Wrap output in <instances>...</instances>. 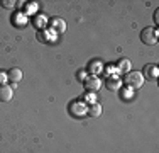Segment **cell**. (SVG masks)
<instances>
[{
    "mask_svg": "<svg viewBox=\"0 0 159 153\" xmlns=\"http://www.w3.org/2000/svg\"><path fill=\"white\" fill-rule=\"evenodd\" d=\"M124 83L129 89L135 90V89H141L144 85V76L141 72H127L125 76H124Z\"/></svg>",
    "mask_w": 159,
    "mask_h": 153,
    "instance_id": "cell-1",
    "label": "cell"
},
{
    "mask_svg": "<svg viewBox=\"0 0 159 153\" xmlns=\"http://www.w3.org/2000/svg\"><path fill=\"white\" fill-rule=\"evenodd\" d=\"M14 97V89L10 85H0V101L9 102Z\"/></svg>",
    "mask_w": 159,
    "mask_h": 153,
    "instance_id": "cell-7",
    "label": "cell"
},
{
    "mask_svg": "<svg viewBox=\"0 0 159 153\" xmlns=\"http://www.w3.org/2000/svg\"><path fill=\"white\" fill-rule=\"evenodd\" d=\"M85 101L88 102V104H95L97 102V94L95 92H88V94L85 95Z\"/></svg>",
    "mask_w": 159,
    "mask_h": 153,
    "instance_id": "cell-14",
    "label": "cell"
},
{
    "mask_svg": "<svg viewBox=\"0 0 159 153\" xmlns=\"http://www.w3.org/2000/svg\"><path fill=\"white\" fill-rule=\"evenodd\" d=\"M70 112L73 114V116H83V114H86V106L83 101H73L70 104Z\"/></svg>",
    "mask_w": 159,
    "mask_h": 153,
    "instance_id": "cell-4",
    "label": "cell"
},
{
    "mask_svg": "<svg viewBox=\"0 0 159 153\" xmlns=\"http://www.w3.org/2000/svg\"><path fill=\"white\" fill-rule=\"evenodd\" d=\"M117 70H119V73L122 72V73H127V72H130V61L127 58H122L117 63Z\"/></svg>",
    "mask_w": 159,
    "mask_h": 153,
    "instance_id": "cell-12",
    "label": "cell"
},
{
    "mask_svg": "<svg viewBox=\"0 0 159 153\" xmlns=\"http://www.w3.org/2000/svg\"><path fill=\"white\" fill-rule=\"evenodd\" d=\"M0 3H2V7H5V9H14V7H16V2H14V0H0Z\"/></svg>",
    "mask_w": 159,
    "mask_h": 153,
    "instance_id": "cell-15",
    "label": "cell"
},
{
    "mask_svg": "<svg viewBox=\"0 0 159 153\" xmlns=\"http://www.w3.org/2000/svg\"><path fill=\"white\" fill-rule=\"evenodd\" d=\"M157 37H159V31L156 27H146L141 31V41L147 46L157 44Z\"/></svg>",
    "mask_w": 159,
    "mask_h": 153,
    "instance_id": "cell-2",
    "label": "cell"
},
{
    "mask_svg": "<svg viewBox=\"0 0 159 153\" xmlns=\"http://www.w3.org/2000/svg\"><path fill=\"white\" fill-rule=\"evenodd\" d=\"M134 97V90L125 87V89H122V99H125V101H130V99Z\"/></svg>",
    "mask_w": 159,
    "mask_h": 153,
    "instance_id": "cell-13",
    "label": "cell"
},
{
    "mask_svg": "<svg viewBox=\"0 0 159 153\" xmlns=\"http://www.w3.org/2000/svg\"><path fill=\"white\" fill-rule=\"evenodd\" d=\"M22 76H24V73H22L20 68H12V70L7 72V78H9L12 83H19L22 80Z\"/></svg>",
    "mask_w": 159,
    "mask_h": 153,
    "instance_id": "cell-8",
    "label": "cell"
},
{
    "mask_svg": "<svg viewBox=\"0 0 159 153\" xmlns=\"http://www.w3.org/2000/svg\"><path fill=\"white\" fill-rule=\"evenodd\" d=\"M51 26L54 27V31H58V32H64V31H66V22H64L61 17H54L51 21Z\"/></svg>",
    "mask_w": 159,
    "mask_h": 153,
    "instance_id": "cell-11",
    "label": "cell"
},
{
    "mask_svg": "<svg viewBox=\"0 0 159 153\" xmlns=\"http://www.w3.org/2000/svg\"><path fill=\"white\" fill-rule=\"evenodd\" d=\"M85 72H86V70H80V72H78V75H76L78 80H83V82L86 80V73H85Z\"/></svg>",
    "mask_w": 159,
    "mask_h": 153,
    "instance_id": "cell-18",
    "label": "cell"
},
{
    "mask_svg": "<svg viewBox=\"0 0 159 153\" xmlns=\"http://www.w3.org/2000/svg\"><path fill=\"white\" fill-rule=\"evenodd\" d=\"M7 73H3V72H0V85H5V82H7Z\"/></svg>",
    "mask_w": 159,
    "mask_h": 153,
    "instance_id": "cell-17",
    "label": "cell"
},
{
    "mask_svg": "<svg viewBox=\"0 0 159 153\" xmlns=\"http://www.w3.org/2000/svg\"><path fill=\"white\" fill-rule=\"evenodd\" d=\"M142 72H144V73H142V76H144V78L156 80L157 76H159V67H157V65H154V63H149V65H146Z\"/></svg>",
    "mask_w": 159,
    "mask_h": 153,
    "instance_id": "cell-3",
    "label": "cell"
},
{
    "mask_svg": "<svg viewBox=\"0 0 159 153\" xmlns=\"http://www.w3.org/2000/svg\"><path fill=\"white\" fill-rule=\"evenodd\" d=\"M154 22L159 24V10H154Z\"/></svg>",
    "mask_w": 159,
    "mask_h": 153,
    "instance_id": "cell-19",
    "label": "cell"
},
{
    "mask_svg": "<svg viewBox=\"0 0 159 153\" xmlns=\"http://www.w3.org/2000/svg\"><path fill=\"white\" fill-rule=\"evenodd\" d=\"M83 83H85V89L88 90V92H97V90L102 87L100 78H98V76H92V75L86 76V80H85Z\"/></svg>",
    "mask_w": 159,
    "mask_h": 153,
    "instance_id": "cell-5",
    "label": "cell"
},
{
    "mask_svg": "<svg viewBox=\"0 0 159 153\" xmlns=\"http://www.w3.org/2000/svg\"><path fill=\"white\" fill-rule=\"evenodd\" d=\"M34 22H36V26H44L46 24V19H44V15H37V19Z\"/></svg>",
    "mask_w": 159,
    "mask_h": 153,
    "instance_id": "cell-16",
    "label": "cell"
},
{
    "mask_svg": "<svg viewBox=\"0 0 159 153\" xmlns=\"http://www.w3.org/2000/svg\"><path fill=\"white\" fill-rule=\"evenodd\" d=\"M86 114H88L90 117H98L102 116V106L95 102V104H90V107H86Z\"/></svg>",
    "mask_w": 159,
    "mask_h": 153,
    "instance_id": "cell-10",
    "label": "cell"
},
{
    "mask_svg": "<svg viewBox=\"0 0 159 153\" xmlns=\"http://www.w3.org/2000/svg\"><path fill=\"white\" fill-rule=\"evenodd\" d=\"M107 87H108V90H119L120 87H122V80L119 78V75L117 76H107Z\"/></svg>",
    "mask_w": 159,
    "mask_h": 153,
    "instance_id": "cell-9",
    "label": "cell"
},
{
    "mask_svg": "<svg viewBox=\"0 0 159 153\" xmlns=\"http://www.w3.org/2000/svg\"><path fill=\"white\" fill-rule=\"evenodd\" d=\"M86 72H88L92 76H97L100 72H103V65H102V61H98V60H92V61L88 63Z\"/></svg>",
    "mask_w": 159,
    "mask_h": 153,
    "instance_id": "cell-6",
    "label": "cell"
}]
</instances>
